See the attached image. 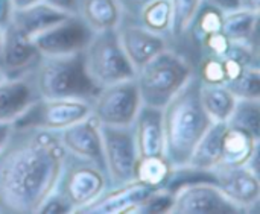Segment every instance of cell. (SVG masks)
Listing matches in <instances>:
<instances>
[{
    "instance_id": "6da1fadb",
    "label": "cell",
    "mask_w": 260,
    "mask_h": 214,
    "mask_svg": "<svg viewBox=\"0 0 260 214\" xmlns=\"http://www.w3.org/2000/svg\"><path fill=\"white\" fill-rule=\"evenodd\" d=\"M66 155L59 131L12 126L0 149V213H38L56 190Z\"/></svg>"
},
{
    "instance_id": "7a4b0ae2",
    "label": "cell",
    "mask_w": 260,
    "mask_h": 214,
    "mask_svg": "<svg viewBox=\"0 0 260 214\" xmlns=\"http://www.w3.org/2000/svg\"><path fill=\"white\" fill-rule=\"evenodd\" d=\"M201 81L197 73L177 91V94L161 108L165 157L171 166L183 167L213 120L206 113L201 102Z\"/></svg>"
},
{
    "instance_id": "3957f363",
    "label": "cell",
    "mask_w": 260,
    "mask_h": 214,
    "mask_svg": "<svg viewBox=\"0 0 260 214\" xmlns=\"http://www.w3.org/2000/svg\"><path fill=\"white\" fill-rule=\"evenodd\" d=\"M27 75L41 99H82L91 102L101 90L85 70L84 50L69 55H40Z\"/></svg>"
},
{
    "instance_id": "277c9868",
    "label": "cell",
    "mask_w": 260,
    "mask_h": 214,
    "mask_svg": "<svg viewBox=\"0 0 260 214\" xmlns=\"http://www.w3.org/2000/svg\"><path fill=\"white\" fill-rule=\"evenodd\" d=\"M195 73L192 61L171 46L136 70L143 105L163 108Z\"/></svg>"
},
{
    "instance_id": "5b68a950",
    "label": "cell",
    "mask_w": 260,
    "mask_h": 214,
    "mask_svg": "<svg viewBox=\"0 0 260 214\" xmlns=\"http://www.w3.org/2000/svg\"><path fill=\"white\" fill-rule=\"evenodd\" d=\"M85 70L99 87H107L136 76V68L128 59L116 27L94 32L84 49Z\"/></svg>"
},
{
    "instance_id": "8992f818",
    "label": "cell",
    "mask_w": 260,
    "mask_h": 214,
    "mask_svg": "<svg viewBox=\"0 0 260 214\" xmlns=\"http://www.w3.org/2000/svg\"><path fill=\"white\" fill-rule=\"evenodd\" d=\"M108 186L110 178L105 166L67 152L56 192L70 202L73 213L99 198Z\"/></svg>"
},
{
    "instance_id": "52a82bcc",
    "label": "cell",
    "mask_w": 260,
    "mask_h": 214,
    "mask_svg": "<svg viewBox=\"0 0 260 214\" xmlns=\"http://www.w3.org/2000/svg\"><path fill=\"white\" fill-rule=\"evenodd\" d=\"M136 79H125L102 87L91 100V116L108 126H131L142 106Z\"/></svg>"
},
{
    "instance_id": "ba28073f",
    "label": "cell",
    "mask_w": 260,
    "mask_h": 214,
    "mask_svg": "<svg viewBox=\"0 0 260 214\" xmlns=\"http://www.w3.org/2000/svg\"><path fill=\"white\" fill-rule=\"evenodd\" d=\"M88 116H91V102L88 100L38 97L17 120L12 122V126L62 131Z\"/></svg>"
},
{
    "instance_id": "9c48e42d",
    "label": "cell",
    "mask_w": 260,
    "mask_h": 214,
    "mask_svg": "<svg viewBox=\"0 0 260 214\" xmlns=\"http://www.w3.org/2000/svg\"><path fill=\"white\" fill-rule=\"evenodd\" d=\"M104 163L108 172L110 186L123 184L134 180V169L139 160L134 128L101 125Z\"/></svg>"
},
{
    "instance_id": "30bf717a",
    "label": "cell",
    "mask_w": 260,
    "mask_h": 214,
    "mask_svg": "<svg viewBox=\"0 0 260 214\" xmlns=\"http://www.w3.org/2000/svg\"><path fill=\"white\" fill-rule=\"evenodd\" d=\"M93 35L94 30L78 14H70L30 40L40 55L53 56L82 52Z\"/></svg>"
},
{
    "instance_id": "8fae6325",
    "label": "cell",
    "mask_w": 260,
    "mask_h": 214,
    "mask_svg": "<svg viewBox=\"0 0 260 214\" xmlns=\"http://www.w3.org/2000/svg\"><path fill=\"white\" fill-rule=\"evenodd\" d=\"M175 214H239L244 213L235 205L213 183H192L174 192Z\"/></svg>"
},
{
    "instance_id": "7c38bea8",
    "label": "cell",
    "mask_w": 260,
    "mask_h": 214,
    "mask_svg": "<svg viewBox=\"0 0 260 214\" xmlns=\"http://www.w3.org/2000/svg\"><path fill=\"white\" fill-rule=\"evenodd\" d=\"M215 186L238 205L244 213L257 210L260 201L259 173L250 166L241 167H216Z\"/></svg>"
},
{
    "instance_id": "4fadbf2b",
    "label": "cell",
    "mask_w": 260,
    "mask_h": 214,
    "mask_svg": "<svg viewBox=\"0 0 260 214\" xmlns=\"http://www.w3.org/2000/svg\"><path fill=\"white\" fill-rule=\"evenodd\" d=\"M157 189L136 180L123 184L108 186L99 198L81 208V214H125L137 213L143 201Z\"/></svg>"
},
{
    "instance_id": "5bb4252c",
    "label": "cell",
    "mask_w": 260,
    "mask_h": 214,
    "mask_svg": "<svg viewBox=\"0 0 260 214\" xmlns=\"http://www.w3.org/2000/svg\"><path fill=\"white\" fill-rule=\"evenodd\" d=\"M116 30L126 56L136 70L152 59L157 53L169 47L168 37L155 33L134 20L122 17Z\"/></svg>"
},
{
    "instance_id": "9a60e30c",
    "label": "cell",
    "mask_w": 260,
    "mask_h": 214,
    "mask_svg": "<svg viewBox=\"0 0 260 214\" xmlns=\"http://www.w3.org/2000/svg\"><path fill=\"white\" fill-rule=\"evenodd\" d=\"M38 58L40 53L32 40L14 24L8 23L3 27V44L0 52V70L5 76L12 78L26 75Z\"/></svg>"
},
{
    "instance_id": "2e32d148",
    "label": "cell",
    "mask_w": 260,
    "mask_h": 214,
    "mask_svg": "<svg viewBox=\"0 0 260 214\" xmlns=\"http://www.w3.org/2000/svg\"><path fill=\"white\" fill-rule=\"evenodd\" d=\"M59 138L67 152L105 166L99 122L93 116H88L84 120L59 131Z\"/></svg>"
},
{
    "instance_id": "e0dca14e",
    "label": "cell",
    "mask_w": 260,
    "mask_h": 214,
    "mask_svg": "<svg viewBox=\"0 0 260 214\" xmlns=\"http://www.w3.org/2000/svg\"><path fill=\"white\" fill-rule=\"evenodd\" d=\"M37 99V90L27 73L5 78L0 82V123H12Z\"/></svg>"
},
{
    "instance_id": "ac0fdd59",
    "label": "cell",
    "mask_w": 260,
    "mask_h": 214,
    "mask_svg": "<svg viewBox=\"0 0 260 214\" xmlns=\"http://www.w3.org/2000/svg\"><path fill=\"white\" fill-rule=\"evenodd\" d=\"M139 157L165 155L161 108L142 105L133 123Z\"/></svg>"
},
{
    "instance_id": "d6986e66",
    "label": "cell",
    "mask_w": 260,
    "mask_h": 214,
    "mask_svg": "<svg viewBox=\"0 0 260 214\" xmlns=\"http://www.w3.org/2000/svg\"><path fill=\"white\" fill-rule=\"evenodd\" d=\"M70 14L46 3L44 0L23 9H12L9 23L14 24L26 37L32 38L58 21L67 18Z\"/></svg>"
},
{
    "instance_id": "ffe728a7",
    "label": "cell",
    "mask_w": 260,
    "mask_h": 214,
    "mask_svg": "<svg viewBox=\"0 0 260 214\" xmlns=\"http://www.w3.org/2000/svg\"><path fill=\"white\" fill-rule=\"evenodd\" d=\"M259 152V140L250 132L230 126H225L222 135V158L218 167H241L248 166Z\"/></svg>"
},
{
    "instance_id": "44dd1931",
    "label": "cell",
    "mask_w": 260,
    "mask_h": 214,
    "mask_svg": "<svg viewBox=\"0 0 260 214\" xmlns=\"http://www.w3.org/2000/svg\"><path fill=\"white\" fill-rule=\"evenodd\" d=\"M225 126V122H213L197 143L186 166L203 170L216 169L222 158V135Z\"/></svg>"
},
{
    "instance_id": "7402d4cb",
    "label": "cell",
    "mask_w": 260,
    "mask_h": 214,
    "mask_svg": "<svg viewBox=\"0 0 260 214\" xmlns=\"http://www.w3.org/2000/svg\"><path fill=\"white\" fill-rule=\"evenodd\" d=\"M76 14L94 32L114 29L122 20L119 0H78Z\"/></svg>"
},
{
    "instance_id": "603a6c76",
    "label": "cell",
    "mask_w": 260,
    "mask_h": 214,
    "mask_svg": "<svg viewBox=\"0 0 260 214\" xmlns=\"http://www.w3.org/2000/svg\"><path fill=\"white\" fill-rule=\"evenodd\" d=\"M257 29H259V12L250 9H235L225 12L222 17L221 32L233 43H247L257 49Z\"/></svg>"
},
{
    "instance_id": "cb8c5ba5",
    "label": "cell",
    "mask_w": 260,
    "mask_h": 214,
    "mask_svg": "<svg viewBox=\"0 0 260 214\" xmlns=\"http://www.w3.org/2000/svg\"><path fill=\"white\" fill-rule=\"evenodd\" d=\"M200 94H201L203 106L213 122H227L229 120V117L235 108L236 97L227 88L225 84H221V85L201 84Z\"/></svg>"
},
{
    "instance_id": "d4e9b609",
    "label": "cell",
    "mask_w": 260,
    "mask_h": 214,
    "mask_svg": "<svg viewBox=\"0 0 260 214\" xmlns=\"http://www.w3.org/2000/svg\"><path fill=\"white\" fill-rule=\"evenodd\" d=\"M129 20V18H128ZM134 21L140 23L146 29L165 35L171 40L172 27V3L171 0H149L137 12Z\"/></svg>"
},
{
    "instance_id": "484cf974",
    "label": "cell",
    "mask_w": 260,
    "mask_h": 214,
    "mask_svg": "<svg viewBox=\"0 0 260 214\" xmlns=\"http://www.w3.org/2000/svg\"><path fill=\"white\" fill-rule=\"evenodd\" d=\"M172 166L165 155L158 157H139L134 169V180L152 189H163L168 183Z\"/></svg>"
},
{
    "instance_id": "4316f807",
    "label": "cell",
    "mask_w": 260,
    "mask_h": 214,
    "mask_svg": "<svg viewBox=\"0 0 260 214\" xmlns=\"http://www.w3.org/2000/svg\"><path fill=\"white\" fill-rule=\"evenodd\" d=\"M222 17H224L222 11H219L218 8H215L206 2H201L195 17H193V20H192V23L186 32V37H190V40L198 46L200 41L206 35H210L213 32L221 30Z\"/></svg>"
},
{
    "instance_id": "83f0119b",
    "label": "cell",
    "mask_w": 260,
    "mask_h": 214,
    "mask_svg": "<svg viewBox=\"0 0 260 214\" xmlns=\"http://www.w3.org/2000/svg\"><path fill=\"white\" fill-rule=\"evenodd\" d=\"M225 123L244 129L260 140V99H236L235 108Z\"/></svg>"
},
{
    "instance_id": "f1b7e54d",
    "label": "cell",
    "mask_w": 260,
    "mask_h": 214,
    "mask_svg": "<svg viewBox=\"0 0 260 214\" xmlns=\"http://www.w3.org/2000/svg\"><path fill=\"white\" fill-rule=\"evenodd\" d=\"M203 0H171L172 27L171 40H183Z\"/></svg>"
},
{
    "instance_id": "f546056e",
    "label": "cell",
    "mask_w": 260,
    "mask_h": 214,
    "mask_svg": "<svg viewBox=\"0 0 260 214\" xmlns=\"http://www.w3.org/2000/svg\"><path fill=\"white\" fill-rule=\"evenodd\" d=\"M236 99H260V68L259 65H248L244 73L225 84Z\"/></svg>"
},
{
    "instance_id": "4dcf8cb0",
    "label": "cell",
    "mask_w": 260,
    "mask_h": 214,
    "mask_svg": "<svg viewBox=\"0 0 260 214\" xmlns=\"http://www.w3.org/2000/svg\"><path fill=\"white\" fill-rule=\"evenodd\" d=\"M195 73L201 84L206 85H221L225 84V73L222 67L221 56L201 55L198 64L195 65Z\"/></svg>"
},
{
    "instance_id": "1f68e13d",
    "label": "cell",
    "mask_w": 260,
    "mask_h": 214,
    "mask_svg": "<svg viewBox=\"0 0 260 214\" xmlns=\"http://www.w3.org/2000/svg\"><path fill=\"white\" fill-rule=\"evenodd\" d=\"M174 205V193L166 189L154 190L139 207L137 213L142 214H158L171 213Z\"/></svg>"
},
{
    "instance_id": "d6a6232c",
    "label": "cell",
    "mask_w": 260,
    "mask_h": 214,
    "mask_svg": "<svg viewBox=\"0 0 260 214\" xmlns=\"http://www.w3.org/2000/svg\"><path fill=\"white\" fill-rule=\"evenodd\" d=\"M233 41H230V38L227 35H224L221 30L219 32H213L210 35H206L200 44L198 49L203 52V55H215V56H224Z\"/></svg>"
},
{
    "instance_id": "836d02e7",
    "label": "cell",
    "mask_w": 260,
    "mask_h": 214,
    "mask_svg": "<svg viewBox=\"0 0 260 214\" xmlns=\"http://www.w3.org/2000/svg\"><path fill=\"white\" fill-rule=\"evenodd\" d=\"M38 213L43 214H61V213H73V207L70 202L56 190L44 201V204L40 207Z\"/></svg>"
},
{
    "instance_id": "e575fe53",
    "label": "cell",
    "mask_w": 260,
    "mask_h": 214,
    "mask_svg": "<svg viewBox=\"0 0 260 214\" xmlns=\"http://www.w3.org/2000/svg\"><path fill=\"white\" fill-rule=\"evenodd\" d=\"M203 2H206V3H209V5L218 8V9L222 11L224 14L241 8V0H203Z\"/></svg>"
},
{
    "instance_id": "d590c367",
    "label": "cell",
    "mask_w": 260,
    "mask_h": 214,
    "mask_svg": "<svg viewBox=\"0 0 260 214\" xmlns=\"http://www.w3.org/2000/svg\"><path fill=\"white\" fill-rule=\"evenodd\" d=\"M44 2L67 14H76L78 9V0H44Z\"/></svg>"
},
{
    "instance_id": "8d00e7d4",
    "label": "cell",
    "mask_w": 260,
    "mask_h": 214,
    "mask_svg": "<svg viewBox=\"0 0 260 214\" xmlns=\"http://www.w3.org/2000/svg\"><path fill=\"white\" fill-rule=\"evenodd\" d=\"M11 12H12V8H11L9 0H0V26L2 27H5L9 23Z\"/></svg>"
},
{
    "instance_id": "74e56055",
    "label": "cell",
    "mask_w": 260,
    "mask_h": 214,
    "mask_svg": "<svg viewBox=\"0 0 260 214\" xmlns=\"http://www.w3.org/2000/svg\"><path fill=\"white\" fill-rule=\"evenodd\" d=\"M11 131H12V123H0V149L6 143Z\"/></svg>"
},
{
    "instance_id": "f35d334b",
    "label": "cell",
    "mask_w": 260,
    "mask_h": 214,
    "mask_svg": "<svg viewBox=\"0 0 260 214\" xmlns=\"http://www.w3.org/2000/svg\"><path fill=\"white\" fill-rule=\"evenodd\" d=\"M38 2H41V0H9L12 9H23V8L30 6V5H35Z\"/></svg>"
},
{
    "instance_id": "ab89813d",
    "label": "cell",
    "mask_w": 260,
    "mask_h": 214,
    "mask_svg": "<svg viewBox=\"0 0 260 214\" xmlns=\"http://www.w3.org/2000/svg\"><path fill=\"white\" fill-rule=\"evenodd\" d=\"M241 8L260 12V0H241Z\"/></svg>"
},
{
    "instance_id": "60d3db41",
    "label": "cell",
    "mask_w": 260,
    "mask_h": 214,
    "mask_svg": "<svg viewBox=\"0 0 260 214\" xmlns=\"http://www.w3.org/2000/svg\"><path fill=\"white\" fill-rule=\"evenodd\" d=\"M2 44H3V27L0 26V52H2Z\"/></svg>"
},
{
    "instance_id": "b9f144b4",
    "label": "cell",
    "mask_w": 260,
    "mask_h": 214,
    "mask_svg": "<svg viewBox=\"0 0 260 214\" xmlns=\"http://www.w3.org/2000/svg\"><path fill=\"white\" fill-rule=\"evenodd\" d=\"M5 78H6V76H5V73H3V72L0 70V82H2V81H3Z\"/></svg>"
}]
</instances>
